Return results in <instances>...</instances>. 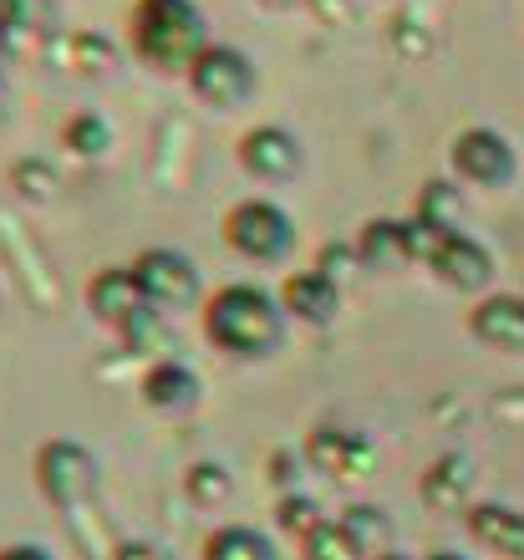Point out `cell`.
I'll return each instance as SVG.
<instances>
[{"instance_id":"cell-26","label":"cell","mask_w":524,"mask_h":560,"mask_svg":"<svg viewBox=\"0 0 524 560\" xmlns=\"http://www.w3.org/2000/svg\"><path fill=\"white\" fill-rule=\"evenodd\" d=\"M0 560H57L46 546H36V540H21V546H5L0 550Z\"/></svg>"},{"instance_id":"cell-29","label":"cell","mask_w":524,"mask_h":560,"mask_svg":"<svg viewBox=\"0 0 524 560\" xmlns=\"http://www.w3.org/2000/svg\"><path fill=\"white\" fill-rule=\"evenodd\" d=\"M260 5H270V11H291V5H301V0H260Z\"/></svg>"},{"instance_id":"cell-17","label":"cell","mask_w":524,"mask_h":560,"mask_svg":"<svg viewBox=\"0 0 524 560\" xmlns=\"http://www.w3.org/2000/svg\"><path fill=\"white\" fill-rule=\"evenodd\" d=\"M341 530L351 535V546H357L362 560L393 556V546H397V525L382 504H351V510H341Z\"/></svg>"},{"instance_id":"cell-32","label":"cell","mask_w":524,"mask_h":560,"mask_svg":"<svg viewBox=\"0 0 524 560\" xmlns=\"http://www.w3.org/2000/svg\"><path fill=\"white\" fill-rule=\"evenodd\" d=\"M0 51H5V31H0Z\"/></svg>"},{"instance_id":"cell-16","label":"cell","mask_w":524,"mask_h":560,"mask_svg":"<svg viewBox=\"0 0 524 560\" xmlns=\"http://www.w3.org/2000/svg\"><path fill=\"white\" fill-rule=\"evenodd\" d=\"M357 255H362V270H393L412 266V250H408V220H372L357 240Z\"/></svg>"},{"instance_id":"cell-18","label":"cell","mask_w":524,"mask_h":560,"mask_svg":"<svg viewBox=\"0 0 524 560\" xmlns=\"http://www.w3.org/2000/svg\"><path fill=\"white\" fill-rule=\"evenodd\" d=\"M468 489H474V464L458 454H443L433 469L422 474V500L433 510H458L468 504Z\"/></svg>"},{"instance_id":"cell-30","label":"cell","mask_w":524,"mask_h":560,"mask_svg":"<svg viewBox=\"0 0 524 560\" xmlns=\"http://www.w3.org/2000/svg\"><path fill=\"white\" fill-rule=\"evenodd\" d=\"M377 560H412V556H397V550H393V556H377Z\"/></svg>"},{"instance_id":"cell-15","label":"cell","mask_w":524,"mask_h":560,"mask_svg":"<svg viewBox=\"0 0 524 560\" xmlns=\"http://www.w3.org/2000/svg\"><path fill=\"white\" fill-rule=\"evenodd\" d=\"M468 530L504 560H524V510L514 504H468Z\"/></svg>"},{"instance_id":"cell-2","label":"cell","mask_w":524,"mask_h":560,"mask_svg":"<svg viewBox=\"0 0 524 560\" xmlns=\"http://www.w3.org/2000/svg\"><path fill=\"white\" fill-rule=\"evenodd\" d=\"M132 46L159 72H189L205 51V15L194 0H138L132 11Z\"/></svg>"},{"instance_id":"cell-28","label":"cell","mask_w":524,"mask_h":560,"mask_svg":"<svg viewBox=\"0 0 524 560\" xmlns=\"http://www.w3.org/2000/svg\"><path fill=\"white\" fill-rule=\"evenodd\" d=\"M422 560H468V556H458V550H433V556H422Z\"/></svg>"},{"instance_id":"cell-1","label":"cell","mask_w":524,"mask_h":560,"mask_svg":"<svg viewBox=\"0 0 524 560\" xmlns=\"http://www.w3.org/2000/svg\"><path fill=\"white\" fill-rule=\"evenodd\" d=\"M205 337L230 357H270L286 337V306L260 285H224L205 306Z\"/></svg>"},{"instance_id":"cell-4","label":"cell","mask_w":524,"mask_h":560,"mask_svg":"<svg viewBox=\"0 0 524 560\" xmlns=\"http://www.w3.org/2000/svg\"><path fill=\"white\" fill-rule=\"evenodd\" d=\"M306 464L326 479L341 485H362L377 474V443L366 439L362 428H341V423H321L306 439Z\"/></svg>"},{"instance_id":"cell-25","label":"cell","mask_w":524,"mask_h":560,"mask_svg":"<svg viewBox=\"0 0 524 560\" xmlns=\"http://www.w3.org/2000/svg\"><path fill=\"white\" fill-rule=\"evenodd\" d=\"M351 266H362L357 245H326V250H321V260H316V270H321V276H331L336 285H347V280H351Z\"/></svg>"},{"instance_id":"cell-14","label":"cell","mask_w":524,"mask_h":560,"mask_svg":"<svg viewBox=\"0 0 524 560\" xmlns=\"http://www.w3.org/2000/svg\"><path fill=\"white\" fill-rule=\"evenodd\" d=\"M474 337L484 347H499V352H524V295H484L474 316Z\"/></svg>"},{"instance_id":"cell-10","label":"cell","mask_w":524,"mask_h":560,"mask_svg":"<svg viewBox=\"0 0 524 560\" xmlns=\"http://www.w3.org/2000/svg\"><path fill=\"white\" fill-rule=\"evenodd\" d=\"M143 402L153 413H168V418H184L199 408V372L189 362H178V357H163L153 368L143 372V383H138Z\"/></svg>"},{"instance_id":"cell-7","label":"cell","mask_w":524,"mask_h":560,"mask_svg":"<svg viewBox=\"0 0 524 560\" xmlns=\"http://www.w3.org/2000/svg\"><path fill=\"white\" fill-rule=\"evenodd\" d=\"M132 276H138V291L153 306H189L199 295V266L184 250H168V245H153V250L138 255Z\"/></svg>"},{"instance_id":"cell-6","label":"cell","mask_w":524,"mask_h":560,"mask_svg":"<svg viewBox=\"0 0 524 560\" xmlns=\"http://www.w3.org/2000/svg\"><path fill=\"white\" fill-rule=\"evenodd\" d=\"M449 163L468 189H504V184H514V168H520L510 138L494 133V128H468V133H458L449 148Z\"/></svg>"},{"instance_id":"cell-5","label":"cell","mask_w":524,"mask_h":560,"mask_svg":"<svg viewBox=\"0 0 524 560\" xmlns=\"http://www.w3.org/2000/svg\"><path fill=\"white\" fill-rule=\"evenodd\" d=\"M189 88L199 103L230 113V107L249 103V92H255V61L240 46H205L189 67Z\"/></svg>"},{"instance_id":"cell-24","label":"cell","mask_w":524,"mask_h":560,"mask_svg":"<svg viewBox=\"0 0 524 560\" xmlns=\"http://www.w3.org/2000/svg\"><path fill=\"white\" fill-rule=\"evenodd\" d=\"M418 220L438 224V230H449V235H458V199H453L449 184H428L418 199Z\"/></svg>"},{"instance_id":"cell-9","label":"cell","mask_w":524,"mask_h":560,"mask_svg":"<svg viewBox=\"0 0 524 560\" xmlns=\"http://www.w3.org/2000/svg\"><path fill=\"white\" fill-rule=\"evenodd\" d=\"M240 163H245L255 178H270V184H280V178H295V174H301L306 148H301V138H295L291 128L265 122V128H249V133L240 138Z\"/></svg>"},{"instance_id":"cell-31","label":"cell","mask_w":524,"mask_h":560,"mask_svg":"<svg viewBox=\"0 0 524 560\" xmlns=\"http://www.w3.org/2000/svg\"><path fill=\"white\" fill-rule=\"evenodd\" d=\"M0 128H5V97H0Z\"/></svg>"},{"instance_id":"cell-23","label":"cell","mask_w":524,"mask_h":560,"mask_svg":"<svg viewBox=\"0 0 524 560\" xmlns=\"http://www.w3.org/2000/svg\"><path fill=\"white\" fill-rule=\"evenodd\" d=\"M301 550H306V560H362L357 556V546H351V535L341 530V520L316 525V530L301 540Z\"/></svg>"},{"instance_id":"cell-8","label":"cell","mask_w":524,"mask_h":560,"mask_svg":"<svg viewBox=\"0 0 524 560\" xmlns=\"http://www.w3.org/2000/svg\"><path fill=\"white\" fill-rule=\"evenodd\" d=\"M92 479H97V464H92L88 448H77V443H46L42 454H36V485L51 504L61 510H72L92 494Z\"/></svg>"},{"instance_id":"cell-13","label":"cell","mask_w":524,"mask_h":560,"mask_svg":"<svg viewBox=\"0 0 524 560\" xmlns=\"http://www.w3.org/2000/svg\"><path fill=\"white\" fill-rule=\"evenodd\" d=\"M280 306H286V316H295V322L326 326V322H336V311H341V285H336L331 276H321V270H301V276H286Z\"/></svg>"},{"instance_id":"cell-3","label":"cell","mask_w":524,"mask_h":560,"mask_svg":"<svg viewBox=\"0 0 524 560\" xmlns=\"http://www.w3.org/2000/svg\"><path fill=\"white\" fill-rule=\"evenodd\" d=\"M224 240L234 250L255 260V266H270V260H286L295 245V220L270 199H245L224 214Z\"/></svg>"},{"instance_id":"cell-21","label":"cell","mask_w":524,"mask_h":560,"mask_svg":"<svg viewBox=\"0 0 524 560\" xmlns=\"http://www.w3.org/2000/svg\"><path fill=\"white\" fill-rule=\"evenodd\" d=\"M184 489H189L194 504H205V510H214V504H224L234 494V479L224 464H194L189 474H184Z\"/></svg>"},{"instance_id":"cell-12","label":"cell","mask_w":524,"mask_h":560,"mask_svg":"<svg viewBox=\"0 0 524 560\" xmlns=\"http://www.w3.org/2000/svg\"><path fill=\"white\" fill-rule=\"evenodd\" d=\"M88 306H92V316H97V322H107V326H117V331H123V326H128L132 316L148 306V295L138 291L132 266H107V270H97V276H92Z\"/></svg>"},{"instance_id":"cell-20","label":"cell","mask_w":524,"mask_h":560,"mask_svg":"<svg viewBox=\"0 0 524 560\" xmlns=\"http://www.w3.org/2000/svg\"><path fill=\"white\" fill-rule=\"evenodd\" d=\"M61 143L72 148L77 159H103L107 148H113V128H107V118H97V113H82V118L67 122Z\"/></svg>"},{"instance_id":"cell-11","label":"cell","mask_w":524,"mask_h":560,"mask_svg":"<svg viewBox=\"0 0 524 560\" xmlns=\"http://www.w3.org/2000/svg\"><path fill=\"white\" fill-rule=\"evenodd\" d=\"M428 266H433L438 280L453 285V291H484V285L494 280V260H489V250H484L474 235H464V230L443 240Z\"/></svg>"},{"instance_id":"cell-22","label":"cell","mask_w":524,"mask_h":560,"mask_svg":"<svg viewBox=\"0 0 524 560\" xmlns=\"http://www.w3.org/2000/svg\"><path fill=\"white\" fill-rule=\"evenodd\" d=\"M276 525H280L286 535H295V540H306L316 525H326V515H321V504L311 500V494H280Z\"/></svg>"},{"instance_id":"cell-19","label":"cell","mask_w":524,"mask_h":560,"mask_svg":"<svg viewBox=\"0 0 524 560\" xmlns=\"http://www.w3.org/2000/svg\"><path fill=\"white\" fill-rule=\"evenodd\" d=\"M205 560H280L270 535L249 530V525H224L205 540Z\"/></svg>"},{"instance_id":"cell-27","label":"cell","mask_w":524,"mask_h":560,"mask_svg":"<svg viewBox=\"0 0 524 560\" xmlns=\"http://www.w3.org/2000/svg\"><path fill=\"white\" fill-rule=\"evenodd\" d=\"M21 15H26V0H0V31L21 26Z\"/></svg>"}]
</instances>
